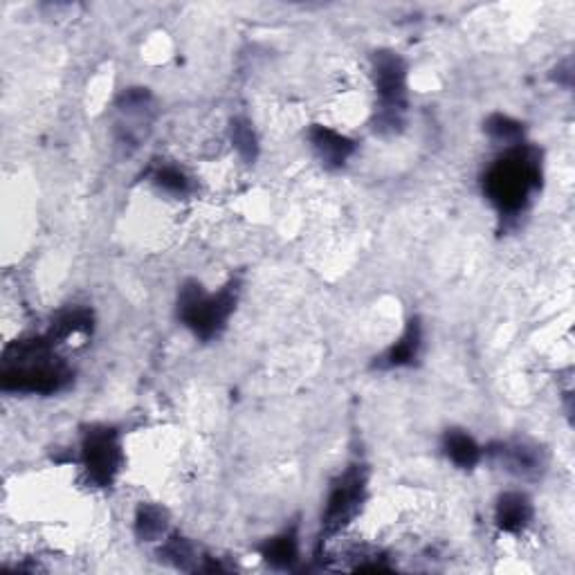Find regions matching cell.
Returning <instances> with one entry per match:
<instances>
[{
  "label": "cell",
  "mask_w": 575,
  "mask_h": 575,
  "mask_svg": "<svg viewBox=\"0 0 575 575\" xmlns=\"http://www.w3.org/2000/svg\"><path fill=\"white\" fill-rule=\"evenodd\" d=\"M443 450L456 468L470 470L481 461V447L463 430H447L443 436Z\"/></svg>",
  "instance_id": "obj_11"
},
{
  "label": "cell",
  "mask_w": 575,
  "mask_h": 575,
  "mask_svg": "<svg viewBox=\"0 0 575 575\" xmlns=\"http://www.w3.org/2000/svg\"><path fill=\"white\" fill-rule=\"evenodd\" d=\"M533 517V504L524 492H506L501 495L495 508L497 526L506 533L524 531Z\"/></svg>",
  "instance_id": "obj_10"
},
{
  "label": "cell",
  "mask_w": 575,
  "mask_h": 575,
  "mask_svg": "<svg viewBox=\"0 0 575 575\" xmlns=\"http://www.w3.org/2000/svg\"><path fill=\"white\" fill-rule=\"evenodd\" d=\"M486 133L495 142L508 144V146H517V144H522V140H524V126L519 124L517 120H513V117L501 115V113H495V115L488 117Z\"/></svg>",
  "instance_id": "obj_17"
},
{
  "label": "cell",
  "mask_w": 575,
  "mask_h": 575,
  "mask_svg": "<svg viewBox=\"0 0 575 575\" xmlns=\"http://www.w3.org/2000/svg\"><path fill=\"white\" fill-rule=\"evenodd\" d=\"M232 142H234V149L241 153L243 160H248V162L257 160L259 142H257V135H254L252 124L248 120H241V117H236V120L232 122Z\"/></svg>",
  "instance_id": "obj_18"
},
{
  "label": "cell",
  "mask_w": 575,
  "mask_h": 575,
  "mask_svg": "<svg viewBox=\"0 0 575 575\" xmlns=\"http://www.w3.org/2000/svg\"><path fill=\"white\" fill-rule=\"evenodd\" d=\"M151 182L158 189H162L164 194L178 198L189 196L191 189H194L187 173L178 167H173V164H160V167H155L151 173Z\"/></svg>",
  "instance_id": "obj_15"
},
{
  "label": "cell",
  "mask_w": 575,
  "mask_h": 575,
  "mask_svg": "<svg viewBox=\"0 0 575 575\" xmlns=\"http://www.w3.org/2000/svg\"><path fill=\"white\" fill-rule=\"evenodd\" d=\"M492 459L506 472L519 479H537L544 470L546 459L542 447L528 441H501L490 447Z\"/></svg>",
  "instance_id": "obj_7"
},
{
  "label": "cell",
  "mask_w": 575,
  "mask_h": 575,
  "mask_svg": "<svg viewBox=\"0 0 575 575\" xmlns=\"http://www.w3.org/2000/svg\"><path fill=\"white\" fill-rule=\"evenodd\" d=\"M236 308V284L209 295L196 281H187L178 295V317L200 340H212L223 331Z\"/></svg>",
  "instance_id": "obj_4"
},
{
  "label": "cell",
  "mask_w": 575,
  "mask_h": 575,
  "mask_svg": "<svg viewBox=\"0 0 575 575\" xmlns=\"http://www.w3.org/2000/svg\"><path fill=\"white\" fill-rule=\"evenodd\" d=\"M421 346H423V326L418 319H412L403 337H400V340L391 346L382 358H378L376 367L378 369L412 367V364L418 360V355H421Z\"/></svg>",
  "instance_id": "obj_9"
},
{
  "label": "cell",
  "mask_w": 575,
  "mask_h": 575,
  "mask_svg": "<svg viewBox=\"0 0 575 575\" xmlns=\"http://www.w3.org/2000/svg\"><path fill=\"white\" fill-rule=\"evenodd\" d=\"M308 140L313 144L317 158L322 160L326 169H342L355 153L353 140L322 124H315L313 129L308 131Z\"/></svg>",
  "instance_id": "obj_8"
},
{
  "label": "cell",
  "mask_w": 575,
  "mask_h": 575,
  "mask_svg": "<svg viewBox=\"0 0 575 575\" xmlns=\"http://www.w3.org/2000/svg\"><path fill=\"white\" fill-rule=\"evenodd\" d=\"M81 461H84L88 479L95 486H111L124 463L120 432L108 425L90 427L84 434V441H81Z\"/></svg>",
  "instance_id": "obj_5"
},
{
  "label": "cell",
  "mask_w": 575,
  "mask_h": 575,
  "mask_svg": "<svg viewBox=\"0 0 575 575\" xmlns=\"http://www.w3.org/2000/svg\"><path fill=\"white\" fill-rule=\"evenodd\" d=\"M160 558L164 562L173 564V567L178 569H198V553L194 549V544L185 537H171V540L164 542V546L160 549Z\"/></svg>",
  "instance_id": "obj_16"
},
{
  "label": "cell",
  "mask_w": 575,
  "mask_h": 575,
  "mask_svg": "<svg viewBox=\"0 0 575 575\" xmlns=\"http://www.w3.org/2000/svg\"><path fill=\"white\" fill-rule=\"evenodd\" d=\"M72 382V369L54 353L48 335L9 344L3 355L0 387L12 394L50 396Z\"/></svg>",
  "instance_id": "obj_1"
},
{
  "label": "cell",
  "mask_w": 575,
  "mask_h": 575,
  "mask_svg": "<svg viewBox=\"0 0 575 575\" xmlns=\"http://www.w3.org/2000/svg\"><path fill=\"white\" fill-rule=\"evenodd\" d=\"M542 185V155L535 146L517 144L490 164L483 176V194L501 214L524 212Z\"/></svg>",
  "instance_id": "obj_2"
},
{
  "label": "cell",
  "mask_w": 575,
  "mask_h": 575,
  "mask_svg": "<svg viewBox=\"0 0 575 575\" xmlns=\"http://www.w3.org/2000/svg\"><path fill=\"white\" fill-rule=\"evenodd\" d=\"M364 497H367V472L360 465H353L333 483L322 515L324 531L333 535L342 531L346 524H351L353 517L360 513Z\"/></svg>",
  "instance_id": "obj_6"
},
{
  "label": "cell",
  "mask_w": 575,
  "mask_h": 575,
  "mask_svg": "<svg viewBox=\"0 0 575 575\" xmlns=\"http://www.w3.org/2000/svg\"><path fill=\"white\" fill-rule=\"evenodd\" d=\"M373 84L380 99L376 111V131L382 135L398 133L405 126L407 113V63L391 50L373 54Z\"/></svg>",
  "instance_id": "obj_3"
},
{
  "label": "cell",
  "mask_w": 575,
  "mask_h": 575,
  "mask_svg": "<svg viewBox=\"0 0 575 575\" xmlns=\"http://www.w3.org/2000/svg\"><path fill=\"white\" fill-rule=\"evenodd\" d=\"M90 331H93V313L86 308H72L57 317V322L52 324V331L48 333V337L52 340V344H57L72 340V337L88 335Z\"/></svg>",
  "instance_id": "obj_12"
},
{
  "label": "cell",
  "mask_w": 575,
  "mask_h": 575,
  "mask_svg": "<svg viewBox=\"0 0 575 575\" xmlns=\"http://www.w3.org/2000/svg\"><path fill=\"white\" fill-rule=\"evenodd\" d=\"M169 526L167 510L153 504H142L138 508V515H135V535L144 542H155L164 537Z\"/></svg>",
  "instance_id": "obj_13"
},
{
  "label": "cell",
  "mask_w": 575,
  "mask_h": 575,
  "mask_svg": "<svg viewBox=\"0 0 575 575\" xmlns=\"http://www.w3.org/2000/svg\"><path fill=\"white\" fill-rule=\"evenodd\" d=\"M299 542L295 531H286L263 546V558L275 569H290L297 562Z\"/></svg>",
  "instance_id": "obj_14"
}]
</instances>
